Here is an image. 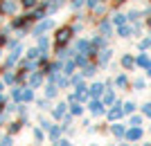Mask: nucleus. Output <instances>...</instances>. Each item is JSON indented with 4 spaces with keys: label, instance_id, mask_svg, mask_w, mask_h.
<instances>
[{
    "label": "nucleus",
    "instance_id": "nucleus-1",
    "mask_svg": "<svg viewBox=\"0 0 151 146\" xmlns=\"http://www.w3.org/2000/svg\"><path fill=\"white\" fill-rule=\"evenodd\" d=\"M75 36V29L72 25H65V27H59L57 29V36H54V43H57V50H61L63 45L70 43V38Z\"/></svg>",
    "mask_w": 151,
    "mask_h": 146
},
{
    "label": "nucleus",
    "instance_id": "nucleus-2",
    "mask_svg": "<svg viewBox=\"0 0 151 146\" xmlns=\"http://www.w3.org/2000/svg\"><path fill=\"white\" fill-rule=\"evenodd\" d=\"M18 9H23L18 0H0V14H5V16H16Z\"/></svg>",
    "mask_w": 151,
    "mask_h": 146
},
{
    "label": "nucleus",
    "instance_id": "nucleus-3",
    "mask_svg": "<svg viewBox=\"0 0 151 146\" xmlns=\"http://www.w3.org/2000/svg\"><path fill=\"white\" fill-rule=\"evenodd\" d=\"M77 52H79V54H86V56H95V54H97L93 43L86 41V38H79V41H77Z\"/></svg>",
    "mask_w": 151,
    "mask_h": 146
},
{
    "label": "nucleus",
    "instance_id": "nucleus-4",
    "mask_svg": "<svg viewBox=\"0 0 151 146\" xmlns=\"http://www.w3.org/2000/svg\"><path fill=\"white\" fill-rule=\"evenodd\" d=\"M52 27H54V23L47 20V18H43V20H38V25L32 29V34H34V36H43V34L47 32V29H52Z\"/></svg>",
    "mask_w": 151,
    "mask_h": 146
},
{
    "label": "nucleus",
    "instance_id": "nucleus-5",
    "mask_svg": "<svg viewBox=\"0 0 151 146\" xmlns=\"http://www.w3.org/2000/svg\"><path fill=\"white\" fill-rule=\"evenodd\" d=\"M20 52H23V45H20L18 41H16V43H12V54L7 56V65H9V68H12V65L16 63V61H18Z\"/></svg>",
    "mask_w": 151,
    "mask_h": 146
},
{
    "label": "nucleus",
    "instance_id": "nucleus-6",
    "mask_svg": "<svg viewBox=\"0 0 151 146\" xmlns=\"http://www.w3.org/2000/svg\"><path fill=\"white\" fill-rule=\"evenodd\" d=\"M111 32H113V23H111L108 18H101L99 20V34L108 38V36H111Z\"/></svg>",
    "mask_w": 151,
    "mask_h": 146
},
{
    "label": "nucleus",
    "instance_id": "nucleus-7",
    "mask_svg": "<svg viewBox=\"0 0 151 146\" xmlns=\"http://www.w3.org/2000/svg\"><path fill=\"white\" fill-rule=\"evenodd\" d=\"M45 16H47V9H45L43 2H41L38 7H34V9H32V18H34V20H43Z\"/></svg>",
    "mask_w": 151,
    "mask_h": 146
},
{
    "label": "nucleus",
    "instance_id": "nucleus-8",
    "mask_svg": "<svg viewBox=\"0 0 151 146\" xmlns=\"http://www.w3.org/2000/svg\"><path fill=\"white\" fill-rule=\"evenodd\" d=\"M43 5H45V9H47V14H54L63 7V0H45Z\"/></svg>",
    "mask_w": 151,
    "mask_h": 146
},
{
    "label": "nucleus",
    "instance_id": "nucleus-9",
    "mask_svg": "<svg viewBox=\"0 0 151 146\" xmlns=\"http://www.w3.org/2000/svg\"><path fill=\"white\" fill-rule=\"evenodd\" d=\"M133 34V25H129V23H124V25L117 27V36L120 38H129Z\"/></svg>",
    "mask_w": 151,
    "mask_h": 146
},
{
    "label": "nucleus",
    "instance_id": "nucleus-10",
    "mask_svg": "<svg viewBox=\"0 0 151 146\" xmlns=\"http://www.w3.org/2000/svg\"><path fill=\"white\" fill-rule=\"evenodd\" d=\"M97 54H99V56H97L99 65H106L108 61H111V54H113V52H111V50H101V52H97Z\"/></svg>",
    "mask_w": 151,
    "mask_h": 146
},
{
    "label": "nucleus",
    "instance_id": "nucleus-11",
    "mask_svg": "<svg viewBox=\"0 0 151 146\" xmlns=\"http://www.w3.org/2000/svg\"><path fill=\"white\" fill-rule=\"evenodd\" d=\"M18 2H20V7H23V9H27V11H32L34 7L41 5V0H18Z\"/></svg>",
    "mask_w": 151,
    "mask_h": 146
},
{
    "label": "nucleus",
    "instance_id": "nucleus-12",
    "mask_svg": "<svg viewBox=\"0 0 151 146\" xmlns=\"http://www.w3.org/2000/svg\"><path fill=\"white\" fill-rule=\"evenodd\" d=\"M126 18H129V23H140V18H142V11H140V9H131V11L126 14Z\"/></svg>",
    "mask_w": 151,
    "mask_h": 146
},
{
    "label": "nucleus",
    "instance_id": "nucleus-13",
    "mask_svg": "<svg viewBox=\"0 0 151 146\" xmlns=\"http://www.w3.org/2000/svg\"><path fill=\"white\" fill-rule=\"evenodd\" d=\"M111 23H113L115 27H120V25H124V23H129V18H126V14H115L113 18H111Z\"/></svg>",
    "mask_w": 151,
    "mask_h": 146
},
{
    "label": "nucleus",
    "instance_id": "nucleus-14",
    "mask_svg": "<svg viewBox=\"0 0 151 146\" xmlns=\"http://www.w3.org/2000/svg\"><path fill=\"white\" fill-rule=\"evenodd\" d=\"M135 65H140V68H151V58L147 56V54H140V56L135 58Z\"/></svg>",
    "mask_w": 151,
    "mask_h": 146
},
{
    "label": "nucleus",
    "instance_id": "nucleus-15",
    "mask_svg": "<svg viewBox=\"0 0 151 146\" xmlns=\"http://www.w3.org/2000/svg\"><path fill=\"white\" fill-rule=\"evenodd\" d=\"M133 65H135V58H133L131 54H124V56H122V68H126V70H131Z\"/></svg>",
    "mask_w": 151,
    "mask_h": 146
},
{
    "label": "nucleus",
    "instance_id": "nucleus-16",
    "mask_svg": "<svg viewBox=\"0 0 151 146\" xmlns=\"http://www.w3.org/2000/svg\"><path fill=\"white\" fill-rule=\"evenodd\" d=\"M140 137H142V130H140V128H131V130L126 133V140H131V142L140 140Z\"/></svg>",
    "mask_w": 151,
    "mask_h": 146
},
{
    "label": "nucleus",
    "instance_id": "nucleus-17",
    "mask_svg": "<svg viewBox=\"0 0 151 146\" xmlns=\"http://www.w3.org/2000/svg\"><path fill=\"white\" fill-rule=\"evenodd\" d=\"M106 11H108V7L104 5L101 0H99V5H97V7H95V9H93V14H95V16H101V18L106 16Z\"/></svg>",
    "mask_w": 151,
    "mask_h": 146
},
{
    "label": "nucleus",
    "instance_id": "nucleus-18",
    "mask_svg": "<svg viewBox=\"0 0 151 146\" xmlns=\"http://www.w3.org/2000/svg\"><path fill=\"white\" fill-rule=\"evenodd\" d=\"M93 47H95V50L106 47V36H101V34H99V36H95V38H93Z\"/></svg>",
    "mask_w": 151,
    "mask_h": 146
},
{
    "label": "nucleus",
    "instance_id": "nucleus-19",
    "mask_svg": "<svg viewBox=\"0 0 151 146\" xmlns=\"http://www.w3.org/2000/svg\"><path fill=\"white\" fill-rule=\"evenodd\" d=\"M122 113H124V110H122V106L117 103V106H115V108L111 110V113H108V119H120V117H122Z\"/></svg>",
    "mask_w": 151,
    "mask_h": 146
},
{
    "label": "nucleus",
    "instance_id": "nucleus-20",
    "mask_svg": "<svg viewBox=\"0 0 151 146\" xmlns=\"http://www.w3.org/2000/svg\"><path fill=\"white\" fill-rule=\"evenodd\" d=\"M52 115H54L57 119H63V115H65V103H59L57 108L52 110Z\"/></svg>",
    "mask_w": 151,
    "mask_h": 146
},
{
    "label": "nucleus",
    "instance_id": "nucleus-21",
    "mask_svg": "<svg viewBox=\"0 0 151 146\" xmlns=\"http://www.w3.org/2000/svg\"><path fill=\"white\" fill-rule=\"evenodd\" d=\"M90 110H93L95 115H101L104 113V101H93L90 103Z\"/></svg>",
    "mask_w": 151,
    "mask_h": 146
},
{
    "label": "nucleus",
    "instance_id": "nucleus-22",
    "mask_svg": "<svg viewBox=\"0 0 151 146\" xmlns=\"http://www.w3.org/2000/svg\"><path fill=\"white\" fill-rule=\"evenodd\" d=\"M41 81H43V76H41V72H36V74H32V79H29V88H36V85H41Z\"/></svg>",
    "mask_w": 151,
    "mask_h": 146
},
{
    "label": "nucleus",
    "instance_id": "nucleus-23",
    "mask_svg": "<svg viewBox=\"0 0 151 146\" xmlns=\"http://www.w3.org/2000/svg\"><path fill=\"white\" fill-rule=\"evenodd\" d=\"M41 56V50H38V47H29V50H27V58H29V61H34V58H38Z\"/></svg>",
    "mask_w": 151,
    "mask_h": 146
},
{
    "label": "nucleus",
    "instance_id": "nucleus-24",
    "mask_svg": "<svg viewBox=\"0 0 151 146\" xmlns=\"http://www.w3.org/2000/svg\"><path fill=\"white\" fill-rule=\"evenodd\" d=\"M101 92H104V85H101V83H95L93 88H90V95L93 97H99Z\"/></svg>",
    "mask_w": 151,
    "mask_h": 146
},
{
    "label": "nucleus",
    "instance_id": "nucleus-25",
    "mask_svg": "<svg viewBox=\"0 0 151 146\" xmlns=\"http://www.w3.org/2000/svg\"><path fill=\"white\" fill-rule=\"evenodd\" d=\"M20 126H23V124H20V121H14V124H9V126H7V130H9V135H14V133H18V130H20Z\"/></svg>",
    "mask_w": 151,
    "mask_h": 146
},
{
    "label": "nucleus",
    "instance_id": "nucleus-26",
    "mask_svg": "<svg viewBox=\"0 0 151 146\" xmlns=\"http://www.w3.org/2000/svg\"><path fill=\"white\" fill-rule=\"evenodd\" d=\"M45 97H47V99H54V97H57V85H47V90H45Z\"/></svg>",
    "mask_w": 151,
    "mask_h": 146
},
{
    "label": "nucleus",
    "instance_id": "nucleus-27",
    "mask_svg": "<svg viewBox=\"0 0 151 146\" xmlns=\"http://www.w3.org/2000/svg\"><path fill=\"white\" fill-rule=\"evenodd\" d=\"M23 101H32L34 99V92H32V88H27V90H23V97H20Z\"/></svg>",
    "mask_w": 151,
    "mask_h": 146
},
{
    "label": "nucleus",
    "instance_id": "nucleus-28",
    "mask_svg": "<svg viewBox=\"0 0 151 146\" xmlns=\"http://www.w3.org/2000/svg\"><path fill=\"white\" fill-rule=\"evenodd\" d=\"M59 135H61V128L59 126H50V137L52 140H59Z\"/></svg>",
    "mask_w": 151,
    "mask_h": 146
},
{
    "label": "nucleus",
    "instance_id": "nucleus-29",
    "mask_svg": "<svg viewBox=\"0 0 151 146\" xmlns=\"http://www.w3.org/2000/svg\"><path fill=\"white\" fill-rule=\"evenodd\" d=\"M93 74H95V65L86 63V65H83V76H93Z\"/></svg>",
    "mask_w": 151,
    "mask_h": 146
},
{
    "label": "nucleus",
    "instance_id": "nucleus-30",
    "mask_svg": "<svg viewBox=\"0 0 151 146\" xmlns=\"http://www.w3.org/2000/svg\"><path fill=\"white\" fill-rule=\"evenodd\" d=\"M113 135H117V137H122V135H126L124 126H120V124H115V126H113Z\"/></svg>",
    "mask_w": 151,
    "mask_h": 146
},
{
    "label": "nucleus",
    "instance_id": "nucleus-31",
    "mask_svg": "<svg viewBox=\"0 0 151 146\" xmlns=\"http://www.w3.org/2000/svg\"><path fill=\"white\" fill-rule=\"evenodd\" d=\"M75 61H68V63H65V65H63V72H65V74H70V72H72V70H75Z\"/></svg>",
    "mask_w": 151,
    "mask_h": 146
},
{
    "label": "nucleus",
    "instance_id": "nucleus-32",
    "mask_svg": "<svg viewBox=\"0 0 151 146\" xmlns=\"http://www.w3.org/2000/svg\"><path fill=\"white\" fill-rule=\"evenodd\" d=\"M113 101H115V95H113V92H111V90H108L106 95H104V103H106V106H108V103H113Z\"/></svg>",
    "mask_w": 151,
    "mask_h": 146
},
{
    "label": "nucleus",
    "instance_id": "nucleus-33",
    "mask_svg": "<svg viewBox=\"0 0 151 146\" xmlns=\"http://www.w3.org/2000/svg\"><path fill=\"white\" fill-rule=\"evenodd\" d=\"M151 47V38H142L140 41V50H149Z\"/></svg>",
    "mask_w": 151,
    "mask_h": 146
},
{
    "label": "nucleus",
    "instance_id": "nucleus-34",
    "mask_svg": "<svg viewBox=\"0 0 151 146\" xmlns=\"http://www.w3.org/2000/svg\"><path fill=\"white\" fill-rule=\"evenodd\" d=\"M5 81H7V83H16V81H18V76L12 74V72H7V74H5Z\"/></svg>",
    "mask_w": 151,
    "mask_h": 146
},
{
    "label": "nucleus",
    "instance_id": "nucleus-35",
    "mask_svg": "<svg viewBox=\"0 0 151 146\" xmlns=\"http://www.w3.org/2000/svg\"><path fill=\"white\" fill-rule=\"evenodd\" d=\"M115 83H117L120 88H126V83H129V81H126V76L122 74V76H117V79H115Z\"/></svg>",
    "mask_w": 151,
    "mask_h": 146
},
{
    "label": "nucleus",
    "instance_id": "nucleus-36",
    "mask_svg": "<svg viewBox=\"0 0 151 146\" xmlns=\"http://www.w3.org/2000/svg\"><path fill=\"white\" fill-rule=\"evenodd\" d=\"M70 5L75 7V9H81V7L86 5V0H70Z\"/></svg>",
    "mask_w": 151,
    "mask_h": 146
},
{
    "label": "nucleus",
    "instance_id": "nucleus-37",
    "mask_svg": "<svg viewBox=\"0 0 151 146\" xmlns=\"http://www.w3.org/2000/svg\"><path fill=\"white\" fill-rule=\"evenodd\" d=\"M70 110H72V115H81V106H79V103H72V106H70Z\"/></svg>",
    "mask_w": 151,
    "mask_h": 146
},
{
    "label": "nucleus",
    "instance_id": "nucleus-38",
    "mask_svg": "<svg viewBox=\"0 0 151 146\" xmlns=\"http://www.w3.org/2000/svg\"><path fill=\"white\" fill-rule=\"evenodd\" d=\"M122 110H124V113H129V115H131L133 110H135V106H133V103L129 101V103H124V106H122Z\"/></svg>",
    "mask_w": 151,
    "mask_h": 146
},
{
    "label": "nucleus",
    "instance_id": "nucleus-39",
    "mask_svg": "<svg viewBox=\"0 0 151 146\" xmlns=\"http://www.w3.org/2000/svg\"><path fill=\"white\" fill-rule=\"evenodd\" d=\"M12 97L16 99V101H20V97H23V90H14V92H12Z\"/></svg>",
    "mask_w": 151,
    "mask_h": 146
},
{
    "label": "nucleus",
    "instance_id": "nucleus-40",
    "mask_svg": "<svg viewBox=\"0 0 151 146\" xmlns=\"http://www.w3.org/2000/svg\"><path fill=\"white\" fill-rule=\"evenodd\" d=\"M34 140H36V142H43V133H41V130H34Z\"/></svg>",
    "mask_w": 151,
    "mask_h": 146
},
{
    "label": "nucleus",
    "instance_id": "nucleus-41",
    "mask_svg": "<svg viewBox=\"0 0 151 146\" xmlns=\"http://www.w3.org/2000/svg\"><path fill=\"white\" fill-rule=\"evenodd\" d=\"M142 110H145L147 117H151V103H145V108H142Z\"/></svg>",
    "mask_w": 151,
    "mask_h": 146
},
{
    "label": "nucleus",
    "instance_id": "nucleus-42",
    "mask_svg": "<svg viewBox=\"0 0 151 146\" xmlns=\"http://www.w3.org/2000/svg\"><path fill=\"white\" fill-rule=\"evenodd\" d=\"M57 146H72L68 140H57Z\"/></svg>",
    "mask_w": 151,
    "mask_h": 146
},
{
    "label": "nucleus",
    "instance_id": "nucleus-43",
    "mask_svg": "<svg viewBox=\"0 0 151 146\" xmlns=\"http://www.w3.org/2000/svg\"><path fill=\"white\" fill-rule=\"evenodd\" d=\"M0 146H12V137H5V140L0 142Z\"/></svg>",
    "mask_w": 151,
    "mask_h": 146
},
{
    "label": "nucleus",
    "instance_id": "nucleus-44",
    "mask_svg": "<svg viewBox=\"0 0 151 146\" xmlns=\"http://www.w3.org/2000/svg\"><path fill=\"white\" fill-rule=\"evenodd\" d=\"M140 121H142L140 117H133V119H131V124H133V126H140Z\"/></svg>",
    "mask_w": 151,
    "mask_h": 146
},
{
    "label": "nucleus",
    "instance_id": "nucleus-45",
    "mask_svg": "<svg viewBox=\"0 0 151 146\" xmlns=\"http://www.w3.org/2000/svg\"><path fill=\"white\" fill-rule=\"evenodd\" d=\"M147 25L151 27V14H147Z\"/></svg>",
    "mask_w": 151,
    "mask_h": 146
},
{
    "label": "nucleus",
    "instance_id": "nucleus-46",
    "mask_svg": "<svg viewBox=\"0 0 151 146\" xmlns=\"http://www.w3.org/2000/svg\"><path fill=\"white\" fill-rule=\"evenodd\" d=\"M0 90H2V83H0Z\"/></svg>",
    "mask_w": 151,
    "mask_h": 146
}]
</instances>
